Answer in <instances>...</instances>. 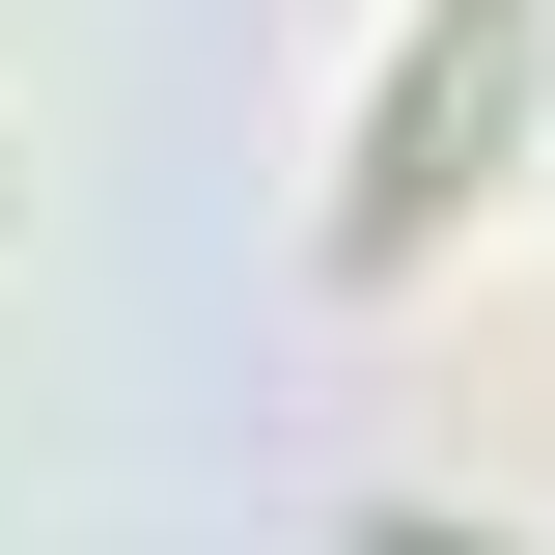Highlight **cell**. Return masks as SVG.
<instances>
[{"instance_id":"cell-1","label":"cell","mask_w":555,"mask_h":555,"mask_svg":"<svg viewBox=\"0 0 555 555\" xmlns=\"http://www.w3.org/2000/svg\"><path fill=\"white\" fill-rule=\"evenodd\" d=\"M528 28H555V0H444V28H416V83H389V139H361V222H334V250H416V222L473 195V139H500V83H528Z\"/></svg>"},{"instance_id":"cell-2","label":"cell","mask_w":555,"mask_h":555,"mask_svg":"<svg viewBox=\"0 0 555 555\" xmlns=\"http://www.w3.org/2000/svg\"><path fill=\"white\" fill-rule=\"evenodd\" d=\"M389 555H473V528H389Z\"/></svg>"}]
</instances>
